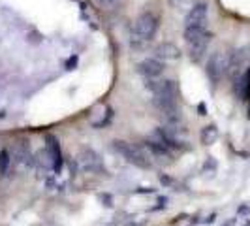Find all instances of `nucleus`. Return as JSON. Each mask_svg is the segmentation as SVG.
I'll return each instance as SVG.
<instances>
[{
    "label": "nucleus",
    "mask_w": 250,
    "mask_h": 226,
    "mask_svg": "<svg viewBox=\"0 0 250 226\" xmlns=\"http://www.w3.org/2000/svg\"><path fill=\"white\" fill-rule=\"evenodd\" d=\"M158 15L152 12H143L134 23L132 38H130V45L134 49H145L150 44V40L156 36L158 32Z\"/></svg>",
    "instance_id": "f257e3e1"
},
{
    "label": "nucleus",
    "mask_w": 250,
    "mask_h": 226,
    "mask_svg": "<svg viewBox=\"0 0 250 226\" xmlns=\"http://www.w3.org/2000/svg\"><path fill=\"white\" fill-rule=\"evenodd\" d=\"M113 149L117 151L126 162L134 164L138 168H149L150 166L149 157L134 143H128V141H123V139H115L113 141Z\"/></svg>",
    "instance_id": "f03ea898"
},
{
    "label": "nucleus",
    "mask_w": 250,
    "mask_h": 226,
    "mask_svg": "<svg viewBox=\"0 0 250 226\" xmlns=\"http://www.w3.org/2000/svg\"><path fill=\"white\" fill-rule=\"evenodd\" d=\"M228 64H229V55H226L222 51H214L207 61V75L211 79L213 85H218L222 81V77L228 74Z\"/></svg>",
    "instance_id": "7ed1b4c3"
},
{
    "label": "nucleus",
    "mask_w": 250,
    "mask_h": 226,
    "mask_svg": "<svg viewBox=\"0 0 250 226\" xmlns=\"http://www.w3.org/2000/svg\"><path fill=\"white\" fill-rule=\"evenodd\" d=\"M79 164L85 172H90V174H105V166L102 162L100 155L94 149H81L79 153Z\"/></svg>",
    "instance_id": "20e7f679"
},
{
    "label": "nucleus",
    "mask_w": 250,
    "mask_h": 226,
    "mask_svg": "<svg viewBox=\"0 0 250 226\" xmlns=\"http://www.w3.org/2000/svg\"><path fill=\"white\" fill-rule=\"evenodd\" d=\"M250 59V47H241V49L229 53V64H228V74L231 75V79H237L243 74L245 64Z\"/></svg>",
    "instance_id": "39448f33"
},
{
    "label": "nucleus",
    "mask_w": 250,
    "mask_h": 226,
    "mask_svg": "<svg viewBox=\"0 0 250 226\" xmlns=\"http://www.w3.org/2000/svg\"><path fill=\"white\" fill-rule=\"evenodd\" d=\"M209 6L205 2H196L185 17V26H207Z\"/></svg>",
    "instance_id": "423d86ee"
},
{
    "label": "nucleus",
    "mask_w": 250,
    "mask_h": 226,
    "mask_svg": "<svg viewBox=\"0 0 250 226\" xmlns=\"http://www.w3.org/2000/svg\"><path fill=\"white\" fill-rule=\"evenodd\" d=\"M211 40H213V34H211L209 30H205L200 38H196L194 42L188 44V55H190V59H192L194 63H198V61L203 59V55H205V51L209 47Z\"/></svg>",
    "instance_id": "0eeeda50"
},
{
    "label": "nucleus",
    "mask_w": 250,
    "mask_h": 226,
    "mask_svg": "<svg viewBox=\"0 0 250 226\" xmlns=\"http://www.w3.org/2000/svg\"><path fill=\"white\" fill-rule=\"evenodd\" d=\"M164 70H166V64L160 61V59H145V61H141L138 64V72L145 79H156V77H160L164 74Z\"/></svg>",
    "instance_id": "6e6552de"
},
{
    "label": "nucleus",
    "mask_w": 250,
    "mask_h": 226,
    "mask_svg": "<svg viewBox=\"0 0 250 226\" xmlns=\"http://www.w3.org/2000/svg\"><path fill=\"white\" fill-rule=\"evenodd\" d=\"M45 149L49 153L51 160H53V170L55 172H61V168H62V153H61V141L55 138V136H51L47 134L45 136Z\"/></svg>",
    "instance_id": "1a4fd4ad"
},
{
    "label": "nucleus",
    "mask_w": 250,
    "mask_h": 226,
    "mask_svg": "<svg viewBox=\"0 0 250 226\" xmlns=\"http://www.w3.org/2000/svg\"><path fill=\"white\" fill-rule=\"evenodd\" d=\"M154 55H156V59H160V61H179L181 59V49L177 47L175 44H169V42H166V44H160L156 51H154Z\"/></svg>",
    "instance_id": "9d476101"
},
{
    "label": "nucleus",
    "mask_w": 250,
    "mask_h": 226,
    "mask_svg": "<svg viewBox=\"0 0 250 226\" xmlns=\"http://www.w3.org/2000/svg\"><path fill=\"white\" fill-rule=\"evenodd\" d=\"M147 149H149V153L154 158H158V160H162V162H171L169 147H166V145L154 141V139H149V141H147Z\"/></svg>",
    "instance_id": "9b49d317"
},
{
    "label": "nucleus",
    "mask_w": 250,
    "mask_h": 226,
    "mask_svg": "<svg viewBox=\"0 0 250 226\" xmlns=\"http://www.w3.org/2000/svg\"><path fill=\"white\" fill-rule=\"evenodd\" d=\"M218 138V128L214 125H207L201 128V134H200V139L203 145H213L214 141Z\"/></svg>",
    "instance_id": "f8f14e48"
},
{
    "label": "nucleus",
    "mask_w": 250,
    "mask_h": 226,
    "mask_svg": "<svg viewBox=\"0 0 250 226\" xmlns=\"http://www.w3.org/2000/svg\"><path fill=\"white\" fill-rule=\"evenodd\" d=\"M207 30V26H185V42L190 44L196 38H200L203 32Z\"/></svg>",
    "instance_id": "ddd939ff"
},
{
    "label": "nucleus",
    "mask_w": 250,
    "mask_h": 226,
    "mask_svg": "<svg viewBox=\"0 0 250 226\" xmlns=\"http://www.w3.org/2000/svg\"><path fill=\"white\" fill-rule=\"evenodd\" d=\"M10 162H12V158H10V153L6 149L0 151V176H4L6 172H8V168H10Z\"/></svg>",
    "instance_id": "4468645a"
},
{
    "label": "nucleus",
    "mask_w": 250,
    "mask_h": 226,
    "mask_svg": "<svg viewBox=\"0 0 250 226\" xmlns=\"http://www.w3.org/2000/svg\"><path fill=\"white\" fill-rule=\"evenodd\" d=\"M171 8L175 10H183V8H192L196 4V0H167Z\"/></svg>",
    "instance_id": "2eb2a0df"
},
{
    "label": "nucleus",
    "mask_w": 250,
    "mask_h": 226,
    "mask_svg": "<svg viewBox=\"0 0 250 226\" xmlns=\"http://www.w3.org/2000/svg\"><path fill=\"white\" fill-rule=\"evenodd\" d=\"M98 2H100L102 6H113L117 0H98Z\"/></svg>",
    "instance_id": "dca6fc26"
},
{
    "label": "nucleus",
    "mask_w": 250,
    "mask_h": 226,
    "mask_svg": "<svg viewBox=\"0 0 250 226\" xmlns=\"http://www.w3.org/2000/svg\"><path fill=\"white\" fill-rule=\"evenodd\" d=\"M75 63H77V57H72V59L68 61V70H72V66H75Z\"/></svg>",
    "instance_id": "f3484780"
},
{
    "label": "nucleus",
    "mask_w": 250,
    "mask_h": 226,
    "mask_svg": "<svg viewBox=\"0 0 250 226\" xmlns=\"http://www.w3.org/2000/svg\"><path fill=\"white\" fill-rule=\"evenodd\" d=\"M200 115H205V106H203V104H201V106H200Z\"/></svg>",
    "instance_id": "a211bd4d"
},
{
    "label": "nucleus",
    "mask_w": 250,
    "mask_h": 226,
    "mask_svg": "<svg viewBox=\"0 0 250 226\" xmlns=\"http://www.w3.org/2000/svg\"><path fill=\"white\" fill-rule=\"evenodd\" d=\"M2 117H4V113H2V112H0V119H2Z\"/></svg>",
    "instance_id": "6ab92c4d"
}]
</instances>
